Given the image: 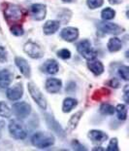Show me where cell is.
I'll return each mask as SVG.
<instances>
[{
	"label": "cell",
	"instance_id": "29",
	"mask_svg": "<svg viewBox=\"0 0 129 151\" xmlns=\"http://www.w3.org/2000/svg\"><path fill=\"white\" fill-rule=\"evenodd\" d=\"M118 74L122 79H124L125 81L129 80V68L128 66L122 65L118 68Z\"/></svg>",
	"mask_w": 129,
	"mask_h": 151
},
{
	"label": "cell",
	"instance_id": "30",
	"mask_svg": "<svg viewBox=\"0 0 129 151\" xmlns=\"http://www.w3.org/2000/svg\"><path fill=\"white\" fill-rule=\"evenodd\" d=\"M103 2H104V0H88L86 4L90 9H96L101 7L103 5Z\"/></svg>",
	"mask_w": 129,
	"mask_h": 151
},
{
	"label": "cell",
	"instance_id": "37",
	"mask_svg": "<svg viewBox=\"0 0 129 151\" xmlns=\"http://www.w3.org/2000/svg\"><path fill=\"white\" fill-rule=\"evenodd\" d=\"M109 2L113 5H117V4H119V3H121L122 0H109Z\"/></svg>",
	"mask_w": 129,
	"mask_h": 151
},
{
	"label": "cell",
	"instance_id": "31",
	"mask_svg": "<svg viewBox=\"0 0 129 151\" xmlns=\"http://www.w3.org/2000/svg\"><path fill=\"white\" fill-rule=\"evenodd\" d=\"M57 56L62 60H68L71 57V53H70V51L67 49H61L57 52Z\"/></svg>",
	"mask_w": 129,
	"mask_h": 151
},
{
	"label": "cell",
	"instance_id": "20",
	"mask_svg": "<svg viewBox=\"0 0 129 151\" xmlns=\"http://www.w3.org/2000/svg\"><path fill=\"white\" fill-rule=\"evenodd\" d=\"M78 102L75 99H72V98H67L64 99L63 101V105H62V111L64 113H68L70 112L74 107L77 106Z\"/></svg>",
	"mask_w": 129,
	"mask_h": 151
},
{
	"label": "cell",
	"instance_id": "9",
	"mask_svg": "<svg viewBox=\"0 0 129 151\" xmlns=\"http://www.w3.org/2000/svg\"><path fill=\"white\" fill-rule=\"evenodd\" d=\"M47 8L44 4H33L30 7V15L36 21H42L46 18Z\"/></svg>",
	"mask_w": 129,
	"mask_h": 151
},
{
	"label": "cell",
	"instance_id": "15",
	"mask_svg": "<svg viewBox=\"0 0 129 151\" xmlns=\"http://www.w3.org/2000/svg\"><path fill=\"white\" fill-rule=\"evenodd\" d=\"M88 137L92 142L95 143H103L105 140L108 139V134H105L104 132L98 131V130H92L88 133Z\"/></svg>",
	"mask_w": 129,
	"mask_h": 151
},
{
	"label": "cell",
	"instance_id": "34",
	"mask_svg": "<svg viewBox=\"0 0 129 151\" xmlns=\"http://www.w3.org/2000/svg\"><path fill=\"white\" fill-rule=\"evenodd\" d=\"M107 85L113 87V88H118V87H119V82H118V79L112 78L111 80H109V81L107 82Z\"/></svg>",
	"mask_w": 129,
	"mask_h": 151
},
{
	"label": "cell",
	"instance_id": "2",
	"mask_svg": "<svg viewBox=\"0 0 129 151\" xmlns=\"http://www.w3.org/2000/svg\"><path fill=\"white\" fill-rule=\"evenodd\" d=\"M31 142L34 146L38 148H47L51 146L54 143V137L53 134L43 133V132H37L31 137Z\"/></svg>",
	"mask_w": 129,
	"mask_h": 151
},
{
	"label": "cell",
	"instance_id": "28",
	"mask_svg": "<svg viewBox=\"0 0 129 151\" xmlns=\"http://www.w3.org/2000/svg\"><path fill=\"white\" fill-rule=\"evenodd\" d=\"M11 32L12 34L16 35V36H21V35L24 33V31L20 24H13V27H11Z\"/></svg>",
	"mask_w": 129,
	"mask_h": 151
},
{
	"label": "cell",
	"instance_id": "32",
	"mask_svg": "<svg viewBox=\"0 0 129 151\" xmlns=\"http://www.w3.org/2000/svg\"><path fill=\"white\" fill-rule=\"evenodd\" d=\"M108 151H118V139H112L110 140V143L108 145Z\"/></svg>",
	"mask_w": 129,
	"mask_h": 151
},
{
	"label": "cell",
	"instance_id": "13",
	"mask_svg": "<svg viewBox=\"0 0 129 151\" xmlns=\"http://www.w3.org/2000/svg\"><path fill=\"white\" fill-rule=\"evenodd\" d=\"M13 80V74L7 69H3L0 71V90L8 88Z\"/></svg>",
	"mask_w": 129,
	"mask_h": 151
},
{
	"label": "cell",
	"instance_id": "12",
	"mask_svg": "<svg viewBox=\"0 0 129 151\" xmlns=\"http://www.w3.org/2000/svg\"><path fill=\"white\" fill-rule=\"evenodd\" d=\"M15 63L16 65L19 67L20 71L21 72V74L24 75L26 78H29L31 76V69H30V65H28V63L24 59L20 57H17L15 59Z\"/></svg>",
	"mask_w": 129,
	"mask_h": 151
},
{
	"label": "cell",
	"instance_id": "22",
	"mask_svg": "<svg viewBox=\"0 0 129 151\" xmlns=\"http://www.w3.org/2000/svg\"><path fill=\"white\" fill-rule=\"evenodd\" d=\"M47 122L49 124L50 128H51V130H53L54 132H56L58 134H63V132L61 130V128L59 126V124L54 120L53 116H50V115H47Z\"/></svg>",
	"mask_w": 129,
	"mask_h": 151
},
{
	"label": "cell",
	"instance_id": "3",
	"mask_svg": "<svg viewBox=\"0 0 129 151\" xmlns=\"http://www.w3.org/2000/svg\"><path fill=\"white\" fill-rule=\"evenodd\" d=\"M9 132L11 136L17 139H24L26 137V130L24 125L17 120H12L9 123Z\"/></svg>",
	"mask_w": 129,
	"mask_h": 151
},
{
	"label": "cell",
	"instance_id": "35",
	"mask_svg": "<svg viewBox=\"0 0 129 151\" xmlns=\"http://www.w3.org/2000/svg\"><path fill=\"white\" fill-rule=\"evenodd\" d=\"M72 146L74 147L75 150H86V148L83 147L82 144H80L77 140H74L72 142Z\"/></svg>",
	"mask_w": 129,
	"mask_h": 151
},
{
	"label": "cell",
	"instance_id": "6",
	"mask_svg": "<svg viewBox=\"0 0 129 151\" xmlns=\"http://www.w3.org/2000/svg\"><path fill=\"white\" fill-rule=\"evenodd\" d=\"M98 27L100 30L103 31V32L108 33V34H114V35L120 34L124 31L123 27H119L118 24H113V22H98Z\"/></svg>",
	"mask_w": 129,
	"mask_h": 151
},
{
	"label": "cell",
	"instance_id": "19",
	"mask_svg": "<svg viewBox=\"0 0 129 151\" xmlns=\"http://www.w3.org/2000/svg\"><path fill=\"white\" fill-rule=\"evenodd\" d=\"M122 48V42L120 41V39L118 37H113L109 40L108 42V50L110 52L115 53L118 52Z\"/></svg>",
	"mask_w": 129,
	"mask_h": 151
},
{
	"label": "cell",
	"instance_id": "16",
	"mask_svg": "<svg viewBox=\"0 0 129 151\" xmlns=\"http://www.w3.org/2000/svg\"><path fill=\"white\" fill-rule=\"evenodd\" d=\"M88 67L89 68L90 71L96 76L101 75L102 73L104 72V65H102V63L99 62V60H96L94 59L88 60Z\"/></svg>",
	"mask_w": 129,
	"mask_h": 151
},
{
	"label": "cell",
	"instance_id": "36",
	"mask_svg": "<svg viewBox=\"0 0 129 151\" xmlns=\"http://www.w3.org/2000/svg\"><path fill=\"white\" fill-rule=\"evenodd\" d=\"M128 91H129V86L126 85L124 88V101L126 104H129V99H128Z\"/></svg>",
	"mask_w": 129,
	"mask_h": 151
},
{
	"label": "cell",
	"instance_id": "14",
	"mask_svg": "<svg viewBox=\"0 0 129 151\" xmlns=\"http://www.w3.org/2000/svg\"><path fill=\"white\" fill-rule=\"evenodd\" d=\"M62 86V83L59 79L56 78H50L46 82V90L51 94H56L58 93Z\"/></svg>",
	"mask_w": 129,
	"mask_h": 151
},
{
	"label": "cell",
	"instance_id": "21",
	"mask_svg": "<svg viewBox=\"0 0 129 151\" xmlns=\"http://www.w3.org/2000/svg\"><path fill=\"white\" fill-rule=\"evenodd\" d=\"M82 115H83V112L80 111V112H77L76 114H74L73 116L71 117V119L68 122V125H67V132H72L75 129L79 123L81 117H82Z\"/></svg>",
	"mask_w": 129,
	"mask_h": 151
},
{
	"label": "cell",
	"instance_id": "23",
	"mask_svg": "<svg viewBox=\"0 0 129 151\" xmlns=\"http://www.w3.org/2000/svg\"><path fill=\"white\" fill-rule=\"evenodd\" d=\"M12 115V110L8 106L7 104L3 101H0V116L4 118H9Z\"/></svg>",
	"mask_w": 129,
	"mask_h": 151
},
{
	"label": "cell",
	"instance_id": "11",
	"mask_svg": "<svg viewBox=\"0 0 129 151\" xmlns=\"http://www.w3.org/2000/svg\"><path fill=\"white\" fill-rule=\"evenodd\" d=\"M60 36L63 40L67 41V42H73L78 38L79 30L76 27H65L61 31Z\"/></svg>",
	"mask_w": 129,
	"mask_h": 151
},
{
	"label": "cell",
	"instance_id": "26",
	"mask_svg": "<svg viewBox=\"0 0 129 151\" xmlns=\"http://www.w3.org/2000/svg\"><path fill=\"white\" fill-rule=\"evenodd\" d=\"M115 108L110 104H101V106H100V112H101L102 114L112 115L115 113Z\"/></svg>",
	"mask_w": 129,
	"mask_h": 151
},
{
	"label": "cell",
	"instance_id": "25",
	"mask_svg": "<svg viewBox=\"0 0 129 151\" xmlns=\"http://www.w3.org/2000/svg\"><path fill=\"white\" fill-rule=\"evenodd\" d=\"M115 111L118 113V117L119 120H126L127 118V108L124 104H118L117 108H115Z\"/></svg>",
	"mask_w": 129,
	"mask_h": 151
},
{
	"label": "cell",
	"instance_id": "5",
	"mask_svg": "<svg viewBox=\"0 0 129 151\" xmlns=\"http://www.w3.org/2000/svg\"><path fill=\"white\" fill-rule=\"evenodd\" d=\"M28 91H29V94L31 96V98L34 99V101L39 105L42 109H46L47 108V101L46 99L44 98L43 94L41 93L38 87H36L32 83H28L27 85Z\"/></svg>",
	"mask_w": 129,
	"mask_h": 151
},
{
	"label": "cell",
	"instance_id": "4",
	"mask_svg": "<svg viewBox=\"0 0 129 151\" xmlns=\"http://www.w3.org/2000/svg\"><path fill=\"white\" fill-rule=\"evenodd\" d=\"M77 50L88 60H93L96 57V52L91 48V44L88 39H83L77 45Z\"/></svg>",
	"mask_w": 129,
	"mask_h": 151
},
{
	"label": "cell",
	"instance_id": "1",
	"mask_svg": "<svg viewBox=\"0 0 129 151\" xmlns=\"http://www.w3.org/2000/svg\"><path fill=\"white\" fill-rule=\"evenodd\" d=\"M26 13L21 7L15 4H7L4 9V17L10 24H20L24 20Z\"/></svg>",
	"mask_w": 129,
	"mask_h": 151
},
{
	"label": "cell",
	"instance_id": "10",
	"mask_svg": "<svg viewBox=\"0 0 129 151\" xmlns=\"http://www.w3.org/2000/svg\"><path fill=\"white\" fill-rule=\"evenodd\" d=\"M6 95H7V98L10 101H19L24 95V88H22L21 84H16L15 86H13L7 90Z\"/></svg>",
	"mask_w": 129,
	"mask_h": 151
},
{
	"label": "cell",
	"instance_id": "7",
	"mask_svg": "<svg viewBox=\"0 0 129 151\" xmlns=\"http://www.w3.org/2000/svg\"><path fill=\"white\" fill-rule=\"evenodd\" d=\"M13 112L19 118H25L30 114L31 106L24 101L16 102L15 104H13Z\"/></svg>",
	"mask_w": 129,
	"mask_h": 151
},
{
	"label": "cell",
	"instance_id": "8",
	"mask_svg": "<svg viewBox=\"0 0 129 151\" xmlns=\"http://www.w3.org/2000/svg\"><path fill=\"white\" fill-rule=\"evenodd\" d=\"M24 51L32 59H40L44 55L42 48L38 44L33 42H28L25 44L24 47Z\"/></svg>",
	"mask_w": 129,
	"mask_h": 151
},
{
	"label": "cell",
	"instance_id": "18",
	"mask_svg": "<svg viewBox=\"0 0 129 151\" xmlns=\"http://www.w3.org/2000/svg\"><path fill=\"white\" fill-rule=\"evenodd\" d=\"M59 27H60V22L58 21H48L46 24H44V27H43L44 33L47 35L53 34L56 31H57Z\"/></svg>",
	"mask_w": 129,
	"mask_h": 151
},
{
	"label": "cell",
	"instance_id": "24",
	"mask_svg": "<svg viewBox=\"0 0 129 151\" xmlns=\"http://www.w3.org/2000/svg\"><path fill=\"white\" fill-rule=\"evenodd\" d=\"M110 94H111V92H110L108 89L101 88V89H99V90H97V91L94 92V94H93V96H92V99H95V101H100L102 98L107 97V96H109Z\"/></svg>",
	"mask_w": 129,
	"mask_h": 151
},
{
	"label": "cell",
	"instance_id": "17",
	"mask_svg": "<svg viewBox=\"0 0 129 151\" xmlns=\"http://www.w3.org/2000/svg\"><path fill=\"white\" fill-rule=\"evenodd\" d=\"M43 71H45L48 74H56L58 72V65L56 60H49L43 65Z\"/></svg>",
	"mask_w": 129,
	"mask_h": 151
},
{
	"label": "cell",
	"instance_id": "39",
	"mask_svg": "<svg viewBox=\"0 0 129 151\" xmlns=\"http://www.w3.org/2000/svg\"><path fill=\"white\" fill-rule=\"evenodd\" d=\"M93 150H104V149H102L101 147H95V148L93 149Z\"/></svg>",
	"mask_w": 129,
	"mask_h": 151
},
{
	"label": "cell",
	"instance_id": "33",
	"mask_svg": "<svg viewBox=\"0 0 129 151\" xmlns=\"http://www.w3.org/2000/svg\"><path fill=\"white\" fill-rule=\"evenodd\" d=\"M7 51H6V49L3 46H0V63H4L7 62Z\"/></svg>",
	"mask_w": 129,
	"mask_h": 151
},
{
	"label": "cell",
	"instance_id": "27",
	"mask_svg": "<svg viewBox=\"0 0 129 151\" xmlns=\"http://www.w3.org/2000/svg\"><path fill=\"white\" fill-rule=\"evenodd\" d=\"M101 16H102L103 20L109 21V20H112V19L115 18V10H113L112 8H106V9H104V10L102 11Z\"/></svg>",
	"mask_w": 129,
	"mask_h": 151
},
{
	"label": "cell",
	"instance_id": "38",
	"mask_svg": "<svg viewBox=\"0 0 129 151\" xmlns=\"http://www.w3.org/2000/svg\"><path fill=\"white\" fill-rule=\"evenodd\" d=\"M63 2H67V3H70V2H73L74 0H62Z\"/></svg>",
	"mask_w": 129,
	"mask_h": 151
}]
</instances>
